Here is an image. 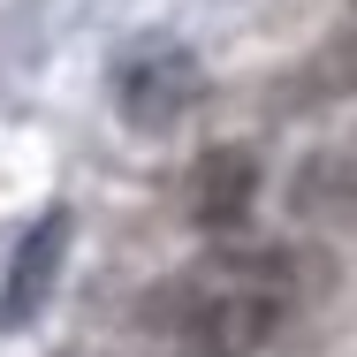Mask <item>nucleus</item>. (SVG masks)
<instances>
[{
    "instance_id": "1",
    "label": "nucleus",
    "mask_w": 357,
    "mask_h": 357,
    "mask_svg": "<svg viewBox=\"0 0 357 357\" xmlns=\"http://www.w3.org/2000/svg\"><path fill=\"white\" fill-rule=\"evenodd\" d=\"M122 114L137 122V130H167L190 99H198V61L175 46V38H144L137 54L122 61Z\"/></svg>"
},
{
    "instance_id": "2",
    "label": "nucleus",
    "mask_w": 357,
    "mask_h": 357,
    "mask_svg": "<svg viewBox=\"0 0 357 357\" xmlns=\"http://www.w3.org/2000/svg\"><path fill=\"white\" fill-rule=\"evenodd\" d=\"M61 266H69V213L54 206V213L15 243V259H8V282H0V327H31V319L46 312L54 282H61Z\"/></svg>"
},
{
    "instance_id": "3",
    "label": "nucleus",
    "mask_w": 357,
    "mask_h": 357,
    "mask_svg": "<svg viewBox=\"0 0 357 357\" xmlns=\"http://www.w3.org/2000/svg\"><path fill=\"white\" fill-rule=\"evenodd\" d=\"M190 220L198 228H213V236H236L243 220H251V198H259V160L243 152V144H213L198 167H190Z\"/></svg>"
},
{
    "instance_id": "4",
    "label": "nucleus",
    "mask_w": 357,
    "mask_h": 357,
    "mask_svg": "<svg viewBox=\"0 0 357 357\" xmlns=\"http://www.w3.org/2000/svg\"><path fill=\"white\" fill-rule=\"evenodd\" d=\"M190 357H206V350H190Z\"/></svg>"
}]
</instances>
